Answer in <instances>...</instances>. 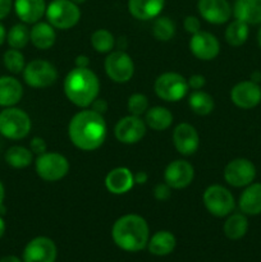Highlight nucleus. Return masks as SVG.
Instances as JSON below:
<instances>
[{"mask_svg": "<svg viewBox=\"0 0 261 262\" xmlns=\"http://www.w3.org/2000/svg\"><path fill=\"white\" fill-rule=\"evenodd\" d=\"M197 10L211 25L227 23L233 15V7L228 0H199Z\"/></svg>", "mask_w": 261, "mask_h": 262, "instance_id": "17", "label": "nucleus"}, {"mask_svg": "<svg viewBox=\"0 0 261 262\" xmlns=\"http://www.w3.org/2000/svg\"><path fill=\"white\" fill-rule=\"evenodd\" d=\"M69 161L58 152H44L35 160L37 176L45 182H58L69 173Z\"/></svg>", "mask_w": 261, "mask_h": 262, "instance_id": "8", "label": "nucleus"}, {"mask_svg": "<svg viewBox=\"0 0 261 262\" xmlns=\"http://www.w3.org/2000/svg\"><path fill=\"white\" fill-rule=\"evenodd\" d=\"M56 255V246L50 238L36 237L25 247L23 262H55Z\"/></svg>", "mask_w": 261, "mask_h": 262, "instance_id": "16", "label": "nucleus"}, {"mask_svg": "<svg viewBox=\"0 0 261 262\" xmlns=\"http://www.w3.org/2000/svg\"><path fill=\"white\" fill-rule=\"evenodd\" d=\"M7 30H5V26L0 22V46L7 41Z\"/></svg>", "mask_w": 261, "mask_h": 262, "instance_id": "46", "label": "nucleus"}, {"mask_svg": "<svg viewBox=\"0 0 261 262\" xmlns=\"http://www.w3.org/2000/svg\"><path fill=\"white\" fill-rule=\"evenodd\" d=\"M187 83H188L189 89H192L193 91L197 90H202L206 84V79L202 74H192L188 79H187Z\"/></svg>", "mask_w": 261, "mask_h": 262, "instance_id": "40", "label": "nucleus"}, {"mask_svg": "<svg viewBox=\"0 0 261 262\" xmlns=\"http://www.w3.org/2000/svg\"><path fill=\"white\" fill-rule=\"evenodd\" d=\"M171 196V188L166 183H159L156 184L155 188H154V197H155L158 201L164 202L168 201Z\"/></svg>", "mask_w": 261, "mask_h": 262, "instance_id": "37", "label": "nucleus"}, {"mask_svg": "<svg viewBox=\"0 0 261 262\" xmlns=\"http://www.w3.org/2000/svg\"><path fill=\"white\" fill-rule=\"evenodd\" d=\"M46 148H48V146H46V142L44 138L41 137H35L31 140L30 142V150L32 151V154H36V155H41V154L46 152Z\"/></svg>", "mask_w": 261, "mask_h": 262, "instance_id": "39", "label": "nucleus"}, {"mask_svg": "<svg viewBox=\"0 0 261 262\" xmlns=\"http://www.w3.org/2000/svg\"><path fill=\"white\" fill-rule=\"evenodd\" d=\"M224 234L227 235V238L232 241H238L241 238H243L246 235L248 230V220L246 217V215L240 214H230L228 215L227 220L224 223Z\"/></svg>", "mask_w": 261, "mask_h": 262, "instance_id": "29", "label": "nucleus"}, {"mask_svg": "<svg viewBox=\"0 0 261 262\" xmlns=\"http://www.w3.org/2000/svg\"><path fill=\"white\" fill-rule=\"evenodd\" d=\"M0 148H2V135H0Z\"/></svg>", "mask_w": 261, "mask_h": 262, "instance_id": "52", "label": "nucleus"}, {"mask_svg": "<svg viewBox=\"0 0 261 262\" xmlns=\"http://www.w3.org/2000/svg\"><path fill=\"white\" fill-rule=\"evenodd\" d=\"M63 89L72 104L86 109L99 97L100 81L90 68L74 67L66 76Z\"/></svg>", "mask_w": 261, "mask_h": 262, "instance_id": "3", "label": "nucleus"}, {"mask_svg": "<svg viewBox=\"0 0 261 262\" xmlns=\"http://www.w3.org/2000/svg\"><path fill=\"white\" fill-rule=\"evenodd\" d=\"M32 128L31 118L19 107H4L0 112V135L8 140L18 141L27 137Z\"/></svg>", "mask_w": 261, "mask_h": 262, "instance_id": "4", "label": "nucleus"}, {"mask_svg": "<svg viewBox=\"0 0 261 262\" xmlns=\"http://www.w3.org/2000/svg\"><path fill=\"white\" fill-rule=\"evenodd\" d=\"M189 50L202 61H210L216 58L220 53V42L217 37L207 31H200V32L192 35L189 40Z\"/></svg>", "mask_w": 261, "mask_h": 262, "instance_id": "14", "label": "nucleus"}, {"mask_svg": "<svg viewBox=\"0 0 261 262\" xmlns=\"http://www.w3.org/2000/svg\"><path fill=\"white\" fill-rule=\"evenodd\" d=\"M72 2L76 3L77 5H81V4H83V3H86L87 0H72Z\"/></svg>", "mask_w": 261, "mask_h": 262, "instance_id": "51", "label": "nucleus"}, {"mask_svg": "<svg viewBox=\"0 0 261 262\" xmlns=\"http://www.w3.org/2000/svg\"><path fill=\"white\" fill-rule=\"evenodd\" d=\"M45 0H14L13 9L20 22L26 25H35L40 22L46 13Z\"/></svg>", "mask_w": 261, "mask_h": 262, "instance_id": "20", "label": "nucleus"}, {"mask_svg": "<svg viewBox=\"0 0 261 262\" xmlns=\"http://www.w3.org/2000/svg\"><path fill=\"white\" fill-rule=\"evenodd\" d=\"M176 23L173 19H170L166 15H158L156 19L153 23V35L158 41H166L171 40L176 35Z\"/></svg>", "mask_w": 261, "mask_h": 262, "instance_id": "32", "label": "nucleus"}, {"mask_svg": "<svg viewBox=\"0 0 261 262\" xmlns=\"http://www.w3.org/2000/svg\"><path fill=\"white\" fill-rule=\"evenodd\" d=\"M173 143L176 150L183 156H191L199 150L200 136L196 128L189 123H181L174 128Z\"/></svg>", "mask_w": 261, "mask_h": 262, "instance_id": "18", "label": "nucleus"}, {"mask_svg": "<svg viewBox=\"0 0 261 262\" xmlns=\"http://www.w3.org/2000/svg\"><path fill=\"white\" fill-rule=\"evenodd\" d=\"M5 163L14 169H25L33 163V154L25 146L15 145L8 148L4 154Z\"/></svg>", "mask_w": 261, "mask_h": 262, "instance_id": "28", "label": "nucleus"}, {"mask_svg": "<svg viewBox=\"0 0 261 262\" xmlns=\"http://www.w3.org/2000/svg\"><path fill=\"white\" fill-rule=\"evenodd\" d=\"M251 81H253L255 83H260L261 82V72L255 71L251 73Z\"/></svg>", "mask_w": 261, "mask_h": 262, "instance_id": "48", "label": "nucleus"}, {"mask_svg": "<svg viewBox=\"0 0 261 262\" xmlns=\"http://www.w3.org/2000/svg\"><path fill=\"white\" fill-rule=\"evenodd\" d=\"M241 212L250 216L261 214V183H251L245 187L238 201Z\"/></svg>", "mask_w": 261, "mask_h": 262, "instance_id": "24", "label": "nucleus"}, {"mask_svg": "<svg viewBox=\"0 0 261 262\" xmlns=\"http://www.w3.org/2000/svg\"><path fill=\"white\" fill-rule=\"evenodd\" d=\"M146 129H147V125L145 120H142L137 115L129 114L118 120L114 127V136L120 143L135 145L145 137Z\"/></svg>", "mask_w": 261, "mask_h": 262, "instance_id": "12", "label": "nucleus"}, {"mask_svg": "<svg viewBox=\"0 0 261 262\" xmlns=\"http://www.w3.org/2000/svg\"><path fill=\"white\" fill-rule=\"evenodd\" d=\"M194 168L187 160L171 161L164 171V181L171 189H183L193 182Z\"/></svg>", "mask_w": 261, "mask_h": 262, "instance_id": "13", "label": "nucleus"}, {"mask_svg": "<svg viewBox=\"0 0 261 262\" xmlns=\"http://www.w3.org/2000/svg\"><path fill=\"white\" fill-rule=\"evenodd\" d=\"M46 18L54 28L71 30L81 19V9L72 0H53L46 7Z\"/></svg>", "mask_w": 261, "mask_h": 262, "instance_id": "5", "label": "nucleus"}, {"mask_svg": "<svg viewBox=\"0 0 261 262\" xmlns=\"http://www.w3.org/2000/svg\"><path fill=\"white\" fill-rule=\"evenodd\" d=\"M23 79L32 89H46L58 79V69L44 59H33L23 69Z\"/></svg>", "mask_w": 261, "mask_h": 262, "instance_id": "9", "label": "nucleus"}, {"mask_svg": "<svg viewBox=\"0 0 261 262\" xmlns=\"http://www.w3.org/2000/svg\"><path fill=\"white\" fill-rule=\"evenodd\" d=\"M0 262H22V261H20L17 256L9 255V256H4V257L0 258Z\"/></svg>", "mask_w": 261, "mask_h": 262, "instance_id": "47", "label": "nucleus"}, {"mask_svg": "<svg viewBox=\"0 0 261 262\" xmlns=\"http://www.w3.org/2000/svg\"><path fill=\"white\" fill-rule=\"evenodd\" d=\"M233 15L248 26L261 25V0H234Z\"/></svg>", "mask_w": 261, "mask_h": 262, "instance_id": "23", "label": "nucleus"}, {"mask_svg": "<svg viewBox=\"0 0 261 262\" xmlns=\"http://www.w3.org/2000/svg\"><path fill=\"white\" fill-rule=\"evenodd\" d=\"M207 211L216 217H225L233 212L235 207V200L232 192L220 184H212L207 187L202 196Z\"/></svg>", "mask_w": 261, "mask_h": 262, "instance_id": "7", "label": "nucleus"}, {"mask_svg": "<svg viewBox=\"0 0 261 262\" xmlns=\"http://www.w3.org/2000/svg\"><path fill=\"white\" fill-rule=\"evenodd\" d=\"M230 100L237 107L243 110L253 109L261 102V87L253 81L238 82L230 90Z\"/></svg>", "mask_w": 261, "mask_h": 262, "instance_id": "15", "label": "nucleus"}, {"mask_svg": "<svg viewBox=\"0 0 261 262\" xmlns=\"http://www.w3.org/2000/svg\"><path fill=\"white\" fill-rule=\"evenodd\" d=\"M7 42L10 48L18 50L27 46V43L30 42V30L26 23H17L10 27L7 33Z\"/></svg>", "mask_w": 261, "mask_h": 262, "instance_id": "33", "label": "nucleus"}, {"mask_svg": "<svg viewBox=\"0 0 261 262\" xmlns=\"http://www.w3.org/2000/svg\"><path fill=\"white\" fill-rule=\"evenodd\" d=\"M4 233H5V222L4 219H3L2 215H0V238L4 235Z\"/></svg>", "mask_w": 261, "mask_h": 262, "instance_id": "49", "label": "nucleus"}, {"mask_svg": "<svg viewBox=\"0 0 261 262\" xmlns=\"http://www.w3.org/2000/svg\"><path fill=\"white\" fill-rule=\"evenodd\" d=\"M257 42H258V46H260V49H261V27L257 32Z\"/></svg>", "mask_w": 261, "mask_h": 262, "instance_id": "50", "label": "nucleus"}, {"mask_svg": "<svg viewBox=\"0 0 261 262\" xmlns=\"http://www.w3.org/2000/svg\"><path fill=\"white\" fill-rule=\"evenodd\" d=\"M14 0H0V20L7 18L13 9Z\"/></svg>", "mask_w": 261, "mask_h": 262, "instance_id": "42", "label": "nucleus"}, {"mask_svg": "<svg viewBox=\"0 0 261 262\" xmlns=\"http://www.w3.org/2000/svg\"><path fill=\"white\" fill-rule=\"evenodd\" d=\"M145 123L148 128L156 132L168 129L173 123V114L168 107L154 106L145 113Z\"/></svg>", "mask_w": 261, "mask_h": 262, "instance_id": "27", "label": "nucleus"}, {"mask_svg": "<svg viewBox=\"0 0 261 262\" xmlns=\"http://www.w3.org/2000/svg\"><path fill=\"white\" fill-rule=\"evenodd\" d=\"M107 127L104 115L84 109L73 115L68 124V136L77 148L95 151L106 140Z\"/></svg>", "mask_w": 261, "mask_h": 262, "instance_id": "1", "label": "nucleus"}, {"mask_svg": "<svg viewBox=\"0 0 261 262\" xmlns=\"http://www.w3.org/2000/svg\"><path fill=\"white\" fill-rule=\"evenodd\" d=\"M135 184V174L125 166L112 169L105 177V187L113 194L127 193Z\"/></svg>", "mask_w": 261, "mask_h": 262, "instance_id": "19", "label": "nucleus"}, {"mask_svg": "<svg viewBox=\"0 0 261 262\" xmlns=\"http://www.w3.org/2000/svg\"><path fill=\"white\" fill-rule=\"evenodd\" d=\"M105 73L115 83H127L135 74V63L125 51H110L105 58Z\"/></svg>", "mask_w": 261, "mask_h": 262, "instance_id": "10", "label": "nucleus"}, {"mask_svg": "<svg viewBox=\"0 0 261 262\" xmlns=\"http://www.w3.org/2000/svg\"><path fill=\"white\" fill-rule=\"evenodd\" d=\"M107 107H109V104H107L106 100L99 99V97L91 104V110H94V112L99 113L101 115H104L106 113Z\"/></svg>", "mask_w": 261, "mask_h": 262, "instance_id": "41", "label": "nucleus"}, {"mask_svg": "<svg viewBox=\"0 0 261 262\" xmlns=\"http://www.w3.org/2000/svg\"><path fill=\"white\" fill-rule=\"evenodd\" d=\"M148 176L146 171H137L135 174V183L136 184H145L147 182Z\"/></svg>", "mask_w": 261, "mask_h": 262, "instance_id": "44", "label": "nucleus"}, {"mask_svg": "<svg viewBox=\"0 0 261 262\" xmlns=\"http://www.w3.org/2000/svg\"><path fill=\"white\" fill-rule=\"evenodd\" d=\"M188 106L194 114L204 117V115H209L214 110L215 102L211 95L202 90H197L189 95Z\"/></svg>", "mask_w": 261, "mask_h": 262, "instance_id": "31", "label": "nucleus"}, {"mask_svg": "<svg viewBox=\"0 0 261 262\" xmlns=\"http://www.w3.org/2000/svg\"><path fill=\"white\" fill-rule=\"evenodd\" d=\"M23 97V86L15 77H0V106H15Z\"/></svg>", "mask_w": 261, "mask_h": 262, "instance_id": "22", "label": "nucleus"}, {"mask_svg": "<svg viewBox=\"0 0 261 262\" xmlns=\"http://www.w3.org/2000/svg\"><path fill=\"white\" fill-rule=\"evenodd\" d=\"M248 36H250V26L242 20L234 19L225 28V41L234 48L242 46L248 40Z\"/></svg>", "mask_w": 261, "mask_h": 262, "instance_id": "30", "label": "nucleus"}, {"mask_svg": "<svg viewBox=\"0 0 261 262\" xmlns=\"http://www.w3.org/2000/svg\"><path fill=\"white\" fill-rule=\"evenodd\" d=\"M183 27L187 32L194 35L201 31V22L196 15H187L183 20Z\"/></svg>", "mask_w": 261, "mask_h": 262, "instance_id": "38", "label": "nucleus"}, {"mask_svg": "<svg viewBox=\"0 0 261 262\" xmlns=\"http://www.w3.org/2000/svg\"><path fill=\"white\" fill-rule=\"evenodd\" d=\"M112 237L115 245L127 252H138L147 246L150 239L148 224L137 214L120 216L112 228Z\"/></svg>", "mask_w": 261, "mask_h": 262, "instance_id": "2", "label": "nucleus"}, {"mask_svg": "<svg viewBox=\"0 0 261 262\" xmlns=\"http://www.w3.org/2000/svg\"><path fill=\"white\" fill-rule=\"evenodd\" d=\"M154 90L159 99L166 102H178L188 94V83L182 74L165 72L155 79Z\"/></svg>", "mask_w": 261, "mask_h": 262, "instance_id": "6", "label": "nucleus"}, {"mask_svg": "<svg viewBox=\"0 0 261 262\" xmlns=\"http://www.w3.org/2000/svg\"><path fill=\"white\" fill-rule=\"evenodd\" d=\"M127 107L129 114L141 117L148 110V99L143 94L130 95L127 101Z\"/></svg>", "mask_w": 261, "mask_h": 262, "instance_id": "36", "label": "nucleus"}, {"mask_svg": "<svg viewBox=\"0 0 261 262\" xmlns=\"http://www.w3.org/2000/svg\"><path fill=\"white\" fill-rule=\"evenodd\" d=\"M74 66L77 68H90V59L86 55H78L74 60Z\"/></svg>", "mask_w": 261, "mask_h": 262, "instance_id": "43", "label": "nucleus"}, {"mask_svg": "<svg viewBox=\"0 0 261 262\" xmlns=\"http://www.w3.org/2000/svg\"><path fill=\"white\" fill-rule=\"evenodd\" d=\"M223 174H224L225 182L229 186L242 188L253 183L256 178V166L248 159L238 158L225 165Z\"/></svg>", "mask_w": 261, "mask_h": 262, "instance_id": "11", "label": "nucleus"}, {"mask_svg": "<svg viewBox=\"0 0 261 262\" xmlns=\"http://www.w3.org/2000/svg\"><path fill=\"white\" fill-rule=\"evenodd\" d=\"M176 245L177 241L173 233L168 232V230H160V232H156L148 239L147 247L153 255L166 256L173 252Z\"/></svg>", "mask_w": 261, "mask_h": 262, "instance_id": "26", "label": "nucleus"}, {"mask_svg": "<svg viewBox=\"0 0 261 262\" xmlns=\"http://www.w3.org/2000/svg\"><path fill=\"white\" fill-rule=\"evenodd\" d=\"M3 63H4V67L7 68V71L10 72L12 74L22 73L26 67L25 55L22 54V51L12 48L8 49L4 53V55H3Z\"/></svg>", "mask_w": 261, "mask_h": 262, "instance_id": "35", "label": "nucleus"}, {"mask_svg": "<svg viewBox=\"0 0 261 262\" xmlns=\"http://www.w3.org/2000/svg\"><path fill=\"white\" fill-rule=\"evenodd\" d=\"M91 45L100 54H109L115 46V38L110 31L99 28L91 35Z\"/></svg>", "mask_w": 261, "mask_h": 262, "instance_id": "34", "label": "nucleus"}, {"mask_svg": "<svg viewBox=\"0 0 261 262\" xmlns=\"http://www.w3.org/2000/svg\"><path fill=\"white\" fill-rule=\"evenodd\" d=\"M30 41L38 50H49L56 41L55 28L49 22H37L30 30Z\"/></svg>", "mask_w": 261, "mask_h": 262, "instance_id": "25", "label": "nucleus"}, {"mask_svg": "<svg viewBox=\"0 0 261 262\" xmlns=\"http://www.w3.org/2000/svg\"><path fill=\"white\" fill-rule=\"evenodd\" d=\"M4 199H5V188H4V184H3V182L0 181V215L5 214Z\"/></svg>", "mask_w": 261, "mask_h": 262, "instance_id": "45", "label": "nucleus"}, {"mask_svg": "<svg viewBox=\"0 0 261 262\" xmlns=\"http://www.w3.org/2000/svg\"><path fill=\"white\" fill-rule=\"evenodd\" d=\"M165 0H128V12L138 20H150L160 15Z\"/></svg>", "mask_w": 261, "mask_h": 262, "instance_id": "21", "label": "nucleus"}]
</instances>
